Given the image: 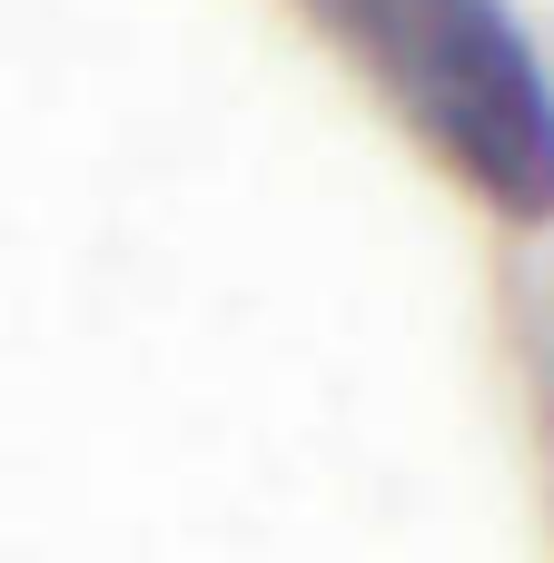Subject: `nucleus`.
Returning a JSON list of instances; mask_svg holds the SVG:
<instances>
[{"label":"nucleus","instance_id":"1","mask_svg":"<svg viewBox=\"0 0 554 563\" xmlns=\"http://www.w3.org/2000/svg\"><path fill=\"white\" fill-rule=\"evenodd\" d=\"M496 218L554 228V69L506 0H297Z\"/></svg>","mask_w":554,"mask_h":563}]
</instances>
